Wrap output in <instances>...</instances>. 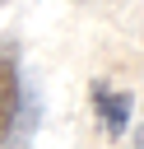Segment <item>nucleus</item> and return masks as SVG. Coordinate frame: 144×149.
Segmentation results:
<instances>
[{
    "label": "nucleus",
    "mask_w": 144,
    "mask_h": 149,
    "mask_svg": "<svg viewBox=\"0 0 144 149\" xmlns=\"http://www.w3.org/2000/svg\"><path fill=\"white\" fill-rule=\"evenodd\" d=\"M14 116H19V61L14 47H0V144L9 140Z\"/></svg>",
    "instance_id": "2"
},
{
    "label": "nucleus",
    "mask_w": 144,
    "mask_h": 149,
    "mask_svg": "<svg viewBox=\"0 0 144 149\" xmlns=\"http://www.w3.org/2000/svg\"><path fill=\"white\" fill-rule=\"evenodd\" d=\"M139 149H144V130H139Z\"/></svg>",
    "instance_id": "3"
},
{
    "label": "nucleus",
    "mask_w": 144,
    "mask_h": 149,
    "mask_svg": "<svg viewBox=\"0 0 144 149\" xmlns=\"http://www.w3.org/2000/svg\"><path fill=\"white\" fill-rule=\"evenodd\" d=\"M93 116L102 126V135H121L125 121H130V93L125 88H107V84H93Z\"/></svg>",
    "instance_id": "1"
}]
</instances>
